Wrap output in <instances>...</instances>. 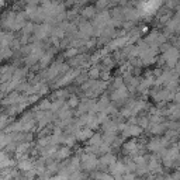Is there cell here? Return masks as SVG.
<instances>
[{"label": "cell", "mask_w": 180, "mask_h": 180, "mask_svg": "<svg viewBox=\"0 0 180 180\" xmlns=\"http://www.w3.org/2000/svg\"><path fill=\"white\" fill-rule=\"evenodd\" d=\"M141 128L139 127H130V130H128V134L130 135H139L141 134Z\"/></svg>", "instance_id": "cell-5"}, {"label": "cell", "mask_w": 180, "mask_h": 180, "mask_svg": "<svg viewBox=\"0 0 180 180\" xmlns=\"http://www.w3.org/2000/svg\"><path fill=\"white\" fill-rule=\"evenodd\" d=\"M73 54H76V49H70L69 52H66V55H73Z\"/></svg>", "instance_id": "cell-10"}, {"label": "cell", "mask_w": 180, "mask_h": 180, "mask_svg": "<svg viewBox=\"0 0 180 180\" xmlns=\"http://www.w3.org/2000/svg\"><path fill=\"white\" fill-rule=\"evenodd\" d=\"M83 165H85L86 169H93L96 165H97V160L93 155H87L83 158Z\"/></svg>", "instance_id": "cell-1"}, {"label": "cell", "mask_w": 180, "mask_h": 180, "mask_svg": "<svg viewBox=\"0 0 180 180\" xmlns=\"http://www.w3.org/2000/svg\"><path fill=\"white\" fill-rule=\"evenodd\" d=\"M68 155H69V149H68V148H63V149H60L59 152H58L59 159H63V158H66Z\"/></svg>", "instance_id": "cell-7"}, {"label": "cell", "mask_w": 180, "mask_h": 180, "mask_svg": "<svg viewBox=\"0 0 180 180\" xmlns=\"http://www.w3.org/2000/svg\"><path fill=\"white\" fill-rule=\"evenodd\" d=\"M125 170L124 165H121V163H113L111 165V172H113V175H121L122 172Z\"/></svg>", "instance_id": "cell-2"}, {"label": "cell", "mask_w": 180, "mask_h": 180, "mask_svg": "<svg viewBox=\"0 0 180 180\" xmlns=\"http://www.w3.org/2000/svg\"><path fill=\"white\" fill-rule=\"evenodd\" d=\"M177 149H179V150H180V142H179V145H177Z\"/></svg>", "instance_id": "cell-12"}, {"label": "cell", "mask_w": 180, "mask_h": 180, "mask_svg": "<svg viewBox=\"0 0 180 180\" xmlns=\"http://www.w3.org/2000/svg\"><path fill=\"white\" fill-rule=\"evenodd\" d=\"M101 162L103 163H110V165H113V163H115V159H114V156L105 155L104 158H101Z\"/></svg>", "instance_id": "cell-4"}, {"label": "cell", "mask_w": 180, "mask_h": 180, "mask_svg": "<svg viewBox=\"0 0 180 180\" xmlns=\"http://www.w3.org/2000/svg\"><path fill=\"white\" fill-rule=\"evenodd\" d=\"M175 99H176V101H180V91L177 93V94L175 96Z\"/></svg>", "instance_id": "cell-11"}, {"label": "cell", "mask_w": 180, "mask_h": 180, "mask_svg": "<svg viewBox=\"0 0 180 180\" xmlns=\"http://www.w3.org/2000/svg\"><path fill=\"white\" fill-rule=\"evenodd\" d=\"M153 132H158V134H159V132H162V131H163V125H155V127H153Z\"/></svg>", "instance_id": "cell-8"}, {"label": "cell", "mask_w": 180, "mask_h": 180, "mask_svg": "<svg viewBox=\"0 0 180 180\" xmlns=\"http://www.w3.org/2000/svg\"><path fill=\"white\" fill-rule=\"evenodd\" d=\"M91 131H83V132H80L79 135H77V136H79V139H86V138H90V136H91Z\"/></svg>", "instance_id": "cell-6"}, {"label": "cell", "mask_w": 180, "mask_h": 180, "mask_svg": "<svg viewBox=\"0 0 180 180\" xmlns=\"http://www.w3.org/2000/svg\"><path fill=\"white\" fill-rule=\"evenodd\" d=\"M163 146V142L160 139H153L152 142L149 144V149H152V150H159L160 148Z\"/></svg>", "instance_id": "cell-3"}, {"label": "cell", "mask_w": 180, "mask_h": 180, "mask_svg": "<svg viewBox=\"0 0 180 180\" xmlns=\"http://www.w3.org/2000/svg\"><path fill=\"white\" fill-rule=\"evenodd\" d=\"M69 105L70 107H75V105H77V99L76 97H72L69 100Z\"/></svg>", "instance_id": "cell-9"}]
</instances>
